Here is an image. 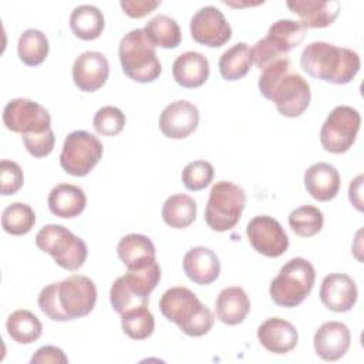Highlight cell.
Masks as SVG:
<instances>
[{"instance_id":"e575fe53","label":"cell","mask_w":364,"mask_h":364,"mask_svg":"<svg viewBox=\"0 0 364 364\" xmlns=\"http://www.w3.org/2000/svg\"><path fill=\"white\" fill-rule=\"evenodd\" d=\"M324 223L323 212L313 205L296 208L289 215V226L300 237L316 236Z\"/></svg>"},{"instance_id":"74e56055","label":"cell","mask_w":364,"mask_h":364,"mask_svg":"<svg viewBox=\"0 0 364 364\" xmlns=\"http://www.w3.org/2000/svg\"><path fill=\"white\" fill-rule=\"evenodd\" d=\"M0 191L3 196L14 195L24 183V175L20 165L10 159H1L0 162Z\"/></svg>"},{"instance_id":"4dcf8cb0","label":"cell","mask_w":364,"mask_h":364,"mask_svg":"<svg viewBox=\"0 0 364 364\" xmlns=\"http://www.w3.org/2000/svg\"><path fill=\"white\" fill-rule=\"evenodd\" d=\"M144 31L149 41L155 47L161 48H176L182 41L179 24L175 18L166 14H156L144 27Z\"/></svg>"},{"instance_id":"7a4b0ae2","label":"cell","mask_w":364,"mask_h":364,"mask_svg":"<svg viewBox=\"0 0 364 364\" xmlns=\"http://www.w3.org/2000/svg\"><path fill=\"white\" fill-rule=\"evenodd\" d=\"M257 85L260 94L273 101L283 117L297 118L310 105V85L299 73L290 70L287 57L279 58L263 68Z\"/></svg>"},{"instance_id":"30bf717a","label":"cell","mask_w":364,"mask_h":364,"mask_svg":"<svg viewBox=\"0 0 364 364\" xmlns=\"http://www.w3.org/2000/svg\"><path fill=\"white\" fill-rule=\"evenodd\" d=\"M104 146L101 141L82 129L73 131L63 144L60 165L73 176L88 175L102 158Z\"/></svg>"},{"instance_id":"d590c367","label":"cell","mask_w":364,"mask_h":364,"mask_svg":"<svg viewBox=\"0 0 364 364\" xmlns=\"http://www.w3.org/2000/svg\"><path fill=\"white\" fill-rule=\"evenodd\" d=\"M125 121V114L119 108L114 105H105L95 112L92 118V127L100 135L114 136L124 129Z\"/></svg>"},{"instance_id":"484cf974","label":"cell","mask_w":364,"mask_h":364,"mask_svg":"<svg viewBox=\"0 0 364 364\" xmlns=\"http://www.w3.org/2000/svg\"><path fill=\"white\" fill-rule=\"evenodd\" d=\"M117 253L127 269H141L156 260L154 242L141 233H129L121 237Z\"/></svg>"},{"instance_id":"7c38bea8","label":"cell","mask_w":364,"mask_h":364,"mask_svg":"<svg viewBox=\"0 0 364 364\" xmlns=\"http://www.w3.org/2000/svg\"><path fill=\"white\" fill-rule=\"evenodd\" d=\"M3 122L9 131L17 134H40L51 128L50 112L28 98H14L3 109Z\"/></svg>"},{"instance_id":"9c48e42d","label":"cell","mask_w":364,"mask_h":364,"mask_svg":"<svg viewBox=\"0 0 364 364\" xmlns=\"http://www.w3.org/2000/svg\"><path fill=\"white\" fill-rule=\"evenodd\" d=\"M306 37V28L300 21L282 18L269 27L267 36L259 40L253 47V63L263 70L273 61L286 57V54L301 44Z\"/></svg>"},{"instance_id":"836d02e7","label":"cell","mask_w":364,"mask_h":364,"mask_svg":"<svg viewBox=\"0 0 364 364\" xmlns=\"http://www.w3.org/2000/svg\"><path fill=\"white\" fill-rule=\"evenodd\" d=\"M122 331L132 340H145L155 330V320L148 306H139L121 314Z\"/></svg>"},{"instance_id":"7402d4cb","label":"cell","mask_w":364,"mask_h":364,"mask_svg":"<svg viewBox=\"0 0 364 364\" xmlns=\"http://www.w3.org/2000/svg\"><path fill=\"white\" fill-rule=\"evenodd\" d=\"M304 188L318 202L331 200L340 189V173L327 162L313 164L304 172Z\"/></svg>"},{"instance_id":"9a60e30c","label":"cell","mask_w":364,"mask_h":364,"mask_svg":"<svg viewBox=\"0 0 364 364\" xmlns=\"http://www.w3.org/2000/svg\"><path fill=\"white\" fill-rule=\"evenodd\" d=\"M158 124L166 138L183 139L196 131L199 125V111L192 102L178 100L164 108Z\"/></svg>"},{"instance_id":"4fadbf2b","label":"cell","mask_w":364,"mask_h":364,"mask_svg":"<svg viewBox=\"0 0 364 364\" xmlns=\"http://www.w3.org/2000/svg\"><path fill=\"white\" fill-rule=\"evenodd\" d=\"M250 246L266 257H279L289 247V237L283 226L272 216L259 215L246 226Z\"/></svg>"},{"instance_id":"83f0119b","label":"cell","mask_w":364,"mask_h":364,"mask_svg":"<svg viewBox=\"0 0 364 364\" xmlns=\"http://www.w3.org/2000/svg\"><path fill=\"white\" fill-rule=\"evenodd\" d=\"M252 64V48L246 43H237L220 55L218 65L223 80L236 81L243 78L249 73Z\"/></svg>"},{"instance_id":"f546056e","label":"cell","mask_w":364,"mask_h":364,"mask_svg":"<svg viewBox=\"0 0 364 364\" xmlns=\"http://www.w3.org/2000/svg\"><path fill=\"white\" fill-rule=\"evenodd\" d=\"M196 218V202L185 193L171 195L162 205V219L173 229H185Z\"/></svg>"},{"instance_id":"5b68a950","label":"cell","mask_w":364,"mask_h":364,"mask_svg":"<svg viewBox=\"0 0 364 364\" xmlns=\"http://www.w3.org/2000/svg\"><path fill=\"white\" fill-rule=\"evenodd\" d=\"M118 55L124 74L136 82H152L161 75L162 65L155 46L149 41L144 28L131 30L121 38Z\"/></svg>"},{"instance_id":"ab89813d","label":"cell","mask_w":364,"mask_h":364,"mask_svg":"<svg viewBox=\"0 0 364 364\" xmlns=\"http://www.w3.org/2000/svg\"><path fill=\"white\" fill-rule=\"evenodd\" d=\"M159 0H121L119 6L124 13L132 18H142L159 7Z\"/></svg>"},{"instance_id":"52a82bcc","label":"cell","mask_w":364,"mask_h":364,"mask_svg":"<svg viewBox=\"0 0 364 364\" xmlns=\"http://www.w3.org/2000/svg\"><path fill=\"white\" fill-rule=\"evenodd\" d=\"M36 245L48 253L60 267L71 272L78 270L88 256L87 243L63 225L43 226L36 235Z\"/></svg>"},{"instance_id":"2e32d148","label":"cell","mask_w":364,"mask_h":364,"mask_svg":"<svg viewBox=\"0 0 364 364\" xmlns=\"http://www.w3.org/2000/svg\"><path fill=\"white\" fill-rule=\"evenodd\" d=\"M109 64L100 51H84L73 64L74 84L84 92L100 90L108 80Z\"/></svg>"},{"instance_id":"5bb4252c","label":"cell","mask_w":364,"mask_h":364,"mask_svg":"<svg viewBox=\"0 0 364 364\" xmlns=\"http://www.w3.org/2000/svg\"><path fill=\"white\" fill-rule=\"evenodd\" d=\"M191 36L202 46L218 48L230 40L232 28L219 9L205 6L191 18Z\"/></svg>"},{"instance_id":"d6a6232c","label":"cell","mask_w":364,"mask_h":364,"mask_svg":"<svg viewBox=\"0 0 364 364\" xmlns=\"http://www.w3.org/2000/svg\"><path fill=\"white\" fill-rule=\"evenodd\" d=\"M36 223V213L30 205L14 202L9 205L1 215V228L13 236L28 233Z\"/></svg>"},{"instance_id":"8992f818","label":"cell","mask_w":364,"mask_h":364,"mask_svg":"<svg viewBox=\"0 0 364 364\" xmlns=\"http://www.w3.org/2000/svg\"><path fill=\"white\" fill-rule=\"evenodd\" d=\"M316 282V270L304 257H293L284 263L272 280L269 293L280 307H297L310 294Z\"/></svg>"},{"instance_id":"4316f807","label":"cell","mask_w":364,"mask_h":364,"mask_svg":"<svg viewBox=\"0 0 364 364\" xmlns=\"http://www.w3.org/2000/svg\"><path fill=\"white\" fill-rule=\"evenodd\" d=\"M105 26L102 11L92 4L77 6L70 16V27L75 37L91 41L102 34Z\"/></svg>"},{"instance_id":"8fae6325","label":"cell","mask_w":364,"mask_h":364,"mask_svg":"<svg viewBox=\"0 0 364 364\" xmlns=\"http://www.w3.org/2000/svg\"><path fill=\"white\" fill-rule=\"evenodd\" d=\"M361 125L360 112L350 105H337L327 115L320 129V142L324 151L344 154L355 142Z\"/></svg>"},{"instance_id":"ac0fdd59","label":"cell","mask_w":364,"mask_h":364,"mask_svg":"<svg viewBox=\"0 0 364 364\" xmlns=\"http://www.w3.org/2000/svg\"><path fill=\"white\" fill-rule=\"evenodd\" d=\"M350 330L340 321L323 323L313 338L316 354L324 361H337L344 357L350 348Z\"/></svg>"},{"instance_id":"f35d334b","label":"cell","mask_w":364,"mask_h":364,"mask_svg":"<svg viewBox=\"0 0 364 364\" xmlns=\"http://www.w3.org/2000/svg\"><path fill=\"white\" fill-rule=\"evenodd\" d=\"M21 138L26 149L34 158H44L50 155L55 142V136L51 128L40 134H24Z\"/></svg>"},{"instance_id":"603a6c76","label":"cell","mask_w":364,"mask_h":364,"mask_svg":"<svg viewBox=\"0 0 364 364\" xmlns=\"http://www.w3.org/2000/svg\"><path fill=\"white\" fill-rule=\"evenodd\" d=\"M209 61L198 51H186L178 55L172 64V75L183 88H198L209 78Z\"/></svg>"},{"instance_id":"b9f144b4","label":"cell","mask_w":364,"mask_h":364,"mask_svg":"<svg viewBox=\"0 0 364 364\" xmlns=\"http://www.w3.org/2000/svg\"><path fill=\"white\" fill-rule=\"evenodd\" d=\"M361 189H363V175H358L355 179L350 182L348 186V198L350 202L355 206L357 210H363V198H361Z\"/></svg>"},{"instance_id":"1f68e13d","label":"cell","mask_w":364,"mask_h":364,"mask_svg":"<svg viewBox=\"0 0 364 364\" xmlns=\"http://www.w3.org/2000/svg\"><path fill=\"white\" fill-rule=\"evenodd\" d=\"M50 51V44L47 36L37 30L28 28L23 31L17 43L18 58L28 67H36L44 63Z\"/></svg>"},{"instance_id":"d6986e66","label":"cell","mask_w":364,"mask_h":364,"mask_svg":"<svg viewBox=\"0 0 364 364\" xmlns=\"http://www.w3.org/2000/svg\"><path fill=\"white\" fill-rule=\"evenodd\" d=\"M286 6L297 14L300 24L307 28H324L331 26L340 14V3L334 0H293Z\"/></svg>"},{"instance_id":"277c9868","label":"cell","mask_w":364,"mask_h":364,"mask_svg":"<svg viewBox=\"0 0 364 364\" xmlns=\"http://www.w3.org/2000/svg\"><path fill=\"white\" fill-rule=\"evenodd\" d=\"M159 310L166 320L191 337L205 336L213 327V313L186 287L168 289L161 296Z\"/></svg>"},{"instance_id":"f1b7e54d","label":"cell","mask_w":364,"mask_h":364,"mask_svg":"<svg viewBox=\"0 0 364 364\" xmlns=\"http://www.w3.org/2000/svg\"><path fill=\"white\" fill-rule=\"evenodd\" d=\"M6 328L10 338L18 344H31L38 340L43 333V326L38 317L24 309H18L9 316Z\"/></svg>"},{"instance_id":"44dd1931","label":"cell","mask_w":364,"mask_h":364,"mask_svg":"<svg viewBox=\"0 0 364 364\" xmlns=\"http://www.w3.org/2000/svg\"><path fill=\"white\" fill-rule=\"evenodd\" d=\"M182 267L185 274L199 286H208L216 282L220 274V262L216 253L205 246H196L183 256Z\"/></svg>"},{"instance_id":"ffe728a7","label":"cell","mask_w":364,"mask_h":364,"mask_svg":"<svg viewBox=\"0 0 364 364\" xmlns=\"http://www.w3.org/2000/svg\"><path fill=\"white\" fill-rule=\"evenodd\" d=\"M257 338L267 351L286 354L297 346L299 333L290 321L280 317H270L259 326Z\"/></svg>"},{"instance_id":"cb8c5ba5","label":"cell","mask_w":364,"mask_h":364,"mask_svg":"<svg viewBox=\"0 0 364 364\" xmlns=\"http://www.w3.org/2000/svg\"><path fill=\"white\" fill-rule=\"evenodd\" d=\"M53 215L64 219L80 216L87 206V196L80 186L71 183L55 185L47 199Z\"/></svg>"},{"instance_id":"6da1fadb","label":"cell","mask_w":364,"mask_h":364,"mask_svg":"<svg viewBox=\"0 0 364 364\" xmlns=\"http://www.w3.org/2000/svg\"><path fill=\"white\" fill-rule=\"evenodd\" d=\"M97 303L95 283L82 274H73L50 283L38 294L40 310L53 321H70L88 316Z\"/></svg>"},{"instance_id":"e0dca14e","label":"cell","mask_w":364,"mask_h":364,"mask_svg":"<svg viewBox=\"0 0 364 364\" xmlns=\"http://www.w3.org/2000/svg\"><path fill=\"white\" fill-rule=\"evenodd\" d=\"M321 303L334 313L350 311L358 297L355 282L344 273L327 274L318 291Z\"/></svg>"},{"instance_id":"60d3db41","label":"cell","mask_w":364,"mask_h":364,"mask_svg":"<svg viewBox=\"0 0 364 364\" xmlns=\"http://www.w3.org/2000/svg\"><path fill=\"white\" fill-rule=\"evenodd\" d=\"M30 363L31 364H67L68 358L61 348L55 346H44L33 354Z\"/></svg>"},{"instance_id":"d4e9b609","label":"cell","mask_w":364,"mask_h":364,"mask_svg":"<svg viewBox=\"0 0 364 364\" xmlns=\"http://www.w3.org/2000/svg\"><path fill=\"white\" fill-rule=\"evenodd\" d=\"M216 317L228 326L240 324L250 311V300L239 286H229L220 290L215 301Z\"/></svg>"},{"instance_id":"ba28073f","label":"cell","mask_w":364,"mask_h":364,"mask_svg":"<svg viewBox=\"0 0 364 364\" xmlns=\"http://www.w3.org/2000/svg\"><path fill=\"white\" fill-rule=\"evenodd\" d=\"M246 205L243 188L229 181L216 182L209 192L205 222L215 232L233 229L242 218Z\"/></svg>"},{"instance_id":"8d00e7d4","label":"cell","mask_w":364,"mask_h":364,"mask_svg":"<svg viewBox=\"0 0 364 364\" xmlns=\"http://www.w3.org/2000/svg\"><path fill=\"white\" fill-rule=\"evenodd\" d=\"M215 169L208 161H193L189 162L182 171V182L189 191H202L213 179Z\"/></svg>"},{"instance_id":"3957f363","label":"cell","mask_w":364,"mask_h":364,"mask_svg":"<svg viewBox=\"0 0 364 364\" xmlns=\"http://www.w3.org/2000/svg\"><path fill=\"white\" fill-rule=\"evenodd\" d=\"M300 65L310 77L331 84H348L360 71V55L347 48L326 41L307 44L300 55Z\"/></svg>"}]
</instances>
